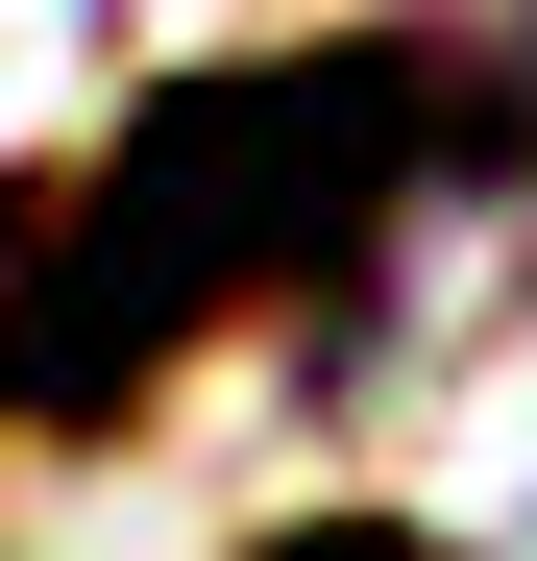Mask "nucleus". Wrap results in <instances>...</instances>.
Instances as JSON below:
<instances>
[{"mask_svg":"<svg viewBox=\"0 0 537 561\" xmlns=\"http://www.w3.org/2000/svg\"><path fill=\"white\" fill-rule=\"evenodd\" d=\"M465 147H513V73L465 49H294V73H171V99L0 196V415H123L171 342L268 294H342Z\"/></svg>","mask_w":537,"mask_h":561,"instance_id":"1","label":"nucleus"}]
</instances>
